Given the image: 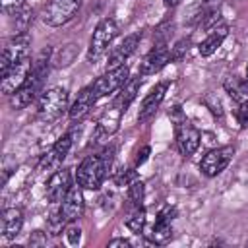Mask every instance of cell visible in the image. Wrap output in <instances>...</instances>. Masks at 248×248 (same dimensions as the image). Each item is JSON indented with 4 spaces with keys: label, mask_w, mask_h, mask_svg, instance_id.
<instances>
[{
    "label": "cell",
    "mask_w": 248,
    "mask_h": 248,
    "mask_svg": "<svg viewBox=\"0 0 248 248\" xmlns=\"http://www.w3.org/2000/svg\"><path fill=\"white\" fill-rule=\"evenodd\" d=\"M112 155H114L112 147L103 149L99 155H87L76 170V184H79L85 190H97L110 170Z\"/></svg>",
    "instance_id": "cell-1"
},
{
    "label": "cell",
    "mask_w": 248,
    "mask_h": 248,
    "mask_svg": "<svg viewBox=\"0 0 248 248\" xmlns=\"http://www.w3.org/2000/svg\"><path fill=\"white\" fill-rule=\"evenodd\" d=\"M48 56H50V50H43L39 54V58L33 62V68L27 76V79L23 81V85L10 95V105L14 108H25L27 105H31V101L37 97V93L41 91L45 79H46V74H48Z\"/></svg>",
    "instance_id": "cell-2"
},
{
    "label": "cell",
    "mask_w": 248,
    "mask_h": 248,
    "mask_svg": "<svg viewBox=\"0 0 248 248\" xmlns=\"http://www.w3.org/2000/svg\"><path fill=\"white\" fill-rule=\"evenodd\" d=\"M116 35H118V25H116V21L112 17H105L103 21H99V25L95 27V31L91 35V41H89L87 58L91 62L99 60L107 52L108 45L114 41Z\"/></svg>",
    "instance_id": "cell-3"
},
{
    "label": "cell",
    "mask_w": 248,
    "mask_h": 248,
    "mask_svg": "<svg viewBox=\"0 0 248 248\" xmlns=\"http://www.w3.org/2000/svg\"><path fill=\"white\" fill-rule=\"evenodd\" d=\"M66 108H68V91L64 87H52V89L45 91L37 105L39 118L45 122L56 120Z\"/></svg>",
    "instance_id": "cell-4"
},
{
    "label": "cell",
    "mask_w": 248,
    "mask_h": 248,
    "mask_svg": "<svg viewBox=\"0 0 248 248\" xmlns=\"http://www.w3.org/2000/svg\"><path fill=\"white\" fill-rule=\"evenodd\" d=\"M79 6L81 0H48L43 10V21L50 27H60L78 14Z\"/></svg>",
    "instance_id": "cell-5"
},
{
    "label": "cell",
    "mask_w": 248,
    "mask_h": 248,
    "mask_svg": "<svg viewBox=\"0 0 248 248\" xmlns=\"http://www.w3.org/2000/svg\"><path fill=\"white\" fill-rule=\"evenodd\" d=\"M29 45H31V37L27 33H17L16 37H12L4 48H2V58H0V74H4L8 68H12L16 62H19L21 58L29 56Z\"/></svg>",
    "instance_id": "cell-6"
},
{
    "label": "cell",
    "mask_w": 248,
    "mask_h": 248,
    "mask_svg": "<svg viewBox=\"0 0 248 248\" xmlns=\"http://www.w3.org/2000/svg\"><path fill=\"white\" fill-rule=\"evenodd\" d=\"M128 78H130L128 66H120V68H114V70H107V72H105L101 78H97V79L93 81V85H91L95 97L101 99V97H107V95H110V93L122 89V85L128 81Z\"/></svg>",
    "instance_id": "cell-7"
},
{
    "label": "cell",
    "mask_w": 248,
    "mask_h": 248,
    "mask_svg": "<svg viewBox=\"0 0 248 248\" xmlns=\"http://www.w3.org/2000/svg\"><path fill=\"white\" fill-rule=\"evenodd\" d=\"M234 155V147L232 145H221V147H215V149H209L202 163H200V169L205 176H217L219 172H223L227 169V165L231 163Z\"/></svg>",
    "instance_id": "cell-8"
},
{
    "label": "cell",
    "mask_w": 248,
    "mask_h": 248,
    "mask_svg": "<svg viewBox=\"0 0 248 248\" xmlns=\"http://www.w3.org/2000/svg\"><path fill=\"white\" fill-rule=\"evenodd\" d=\"M31 68H33V62H31L29 56L21 58V60L16 62L12 68H8V70L2 74V93H6V95L16 93V91L23 85V81L27 79Z\"/></svg>",
    "instance_id": "cell-9"
},
{
    "label": "cell",
    "mask_w": 248,
    "mask_h": 248,
    "mask_svg": "<svg viewBox=\"0 0 248 248\" xmlns=\"http://www.w3.org/2000/svg\"><path fill=\"white\" fill-rule=\"evenodd\" d=\"M60 215L66 223H74L78 221L81 215H83V209H85V202H83V194H81V186L76 184V186H70L68 194L64 196V200L60 202Z\"/></svg>",
    "instance_id": "cell-10"
},
{
    "label": "cell",
    "mask_w": 248,
    "mask_h": 248,
    "mask_svg": "<svg viewBox=\"0 0 248 248\" xmlns=\"http://www.w3.org/2000/svg\"><path fill=\"white\" fill-rule=\"evenodd\" d=\"M176 145L184 157H190L200 147V132L188 120H176Z\"/></svg>",
    "instance_id": "cell-11"
},
{
    "label": "cell",
    "mask_w": 248,
    "mask_h": 248,
    "mask_svg": "<svg viewBox=\"0 0 248 248\" xmlns=\"http://www.w3.org/2000/svg\"><path fill=\"white\" fill-rule=\"evenodd\" d=\"M72 186V172L70 169H58L46 182V200L50 203H58L64 200Z\"/></svg>",
    "instance_id": "cell-12"
},
{
    "label": "cell",
    "mask_w": 248,
    "mask_h": 248,
    "mask_svg": "<svg viewBox=\"0 0 248 248\" xmlns=\"http://www.w3.org/2000/svg\"><path fill=\"white\" fill-rule=\"evenodd\" d=\"M140 39H141V33H140V31H138V33H132V35H128V37H124V41H122L118 46H114L112 52L108 54L107 70H114V68L124 66V62L134 54V50H136Z\"/></svg>",
    "instance_id": "cell-13"
},
{
    "label": "cell",
    "mask_w": 248,
    "mask_h": 248,
    "mask_svg": "<svg viewBox=\"0 0 248 248\" xmlns=\"http://www.w3.org/2000/svg\"><path fill=\"white\" fill-rule=\"evenodd\" d=\"M172 215H174V209H170V207H165L157 215V221L149 232V240L153 244H167L172 238V227H170Z\"/></svg>",
    "instance_id": "cell-14"
},
{
    "label": "cell",
    "mask_w": 248,
    "mask_h": 248,
    "mask_svg": "<svg viewBox=\"0 0 248 248\" xmlns=\"http://www.w3.org/2000/svg\"><path fill=\"white\" fill-rule=\"evenodd\" d=\"M170 58H172V56H170V50H169L165 45H157V46H153L151 52L143 58L141 68H140V74H141V76H151V74L159 72Z\"/></svg>",
    "instance_id": "cell-15"
},
{
    "label": "cell",
    "mask_w": 248,
    "mask_h": 248,
    "mask_svg": "<svg viewBox=\"0 0 248 248\" xmlns=\"http://www.w3.org/2000/svg\"><path fill=\"white\" fill-rule=\"evenodd\" d=\"M165 91H167V83H157V85L147 93V97L143 99V103H141V107H140V114H138L140 122L149 120V118L157 112L159 105H161L163 99H165Z\"/></svg>",
    "instance_id": "cell-16"
},
{
    "label": "cell",
    "mask_w": 248,
    "mask_h": 248,
    "mask_svg": "<svg viewBox=\"0 0 248 248\" xmlns=\"http://www.w3.org/2000/svg\"><path fill=\"white\" fill-rule=\"evenodd\" d=\"M72 143H74L72 134H70V132L64 134V136L52 145V149L43 157V161H41V169H45V167H46V169H48V167H56L58 163H62V161L66 159V155H68Z\"/></svg>",
    "instance_id": "cell-17"
},
{
    "label": "cell",
    "mask_w": 248,
    "mask_h": 248,
    "mask_svg": "<svg viewBox=\"0 0 248 248\" xmlns=\"http://www.w3.org/2000/svg\"><path fill=\"white\" fill-rule=\"evenodd\" d=\"M23 227V213L17 207H8L2 211V236L16 238Z\"/></svg>",
    "instance_id": "cell-18"
},
{
    "label": "cell",
    "mask_w": 248,
    "mask_h": 248,
    "mask_svg": "<svg viewBox=\"0 0 248 248\" xmlns=\"http://www.w3.org/2000/svg\"><path fill=\"white\" fill-rule=\"evenodd\" d=\"M97 103V97H95V93H93V87L89 85V87H83L79 93H78V99L74 101V105H72V108H70V118L72 120H79V118H83L89 110H91V107Z\"/></svg>",
    "instance_id": "cell-19"
},
{
    "label": "cell",
    "mask_w": 248,
    "mask_h": 248,
    "mask_svg": "<svg viewBox=\"0 0 248 248\" xmlns=\"http://www.w3.org/2000/svg\"><path fill=\"white\" fill-rule=\"evenodd\" d=\"M227 33H229V27H227V25H217V27H213V29L209 31V35L198 45V52H200L202 56H211V54L221 46V43L225 41Z\"/></svg>",
    "instance_id": "cell-20"
},
{
    "label": "cell",
    "mask_w": 248,
    "mask_h": 248,
    "mask_svg": "<svg viewBox=\"0 0 248 248\" xmlns=\"http://www.w3.org/2000/svg\"><path fill=\"white\" fill-rule=\"evenodd\" d=\"M140 87H141V78H140V76L134 78V79H128V81L122 85V91H120L118 97L114 99L112 107H114L116 110H120V112H126V108L130 107V103L136 99Z\"/></svg>",
    "instance_id": "cell-21"
},
{
    "label": "cell",
    "mask_w": 248,
    "mask_h": 248,
    "mask_svg": "<svg viewBox=\"0 0 248 248\" xmlns=\"http://www.w3.org/2000/svg\"><path fill=\"white\" fill-rule=\"evenodd\" d=\"M225 91L236 103H244V101H248V79H240L236 76H231L225 79Z\"/></svg>",
    "instance_id": "cell-22"
},
{
    "label": "cell",
    "mask_w": 248,
    "mask_h": 248,
    "mask_svg": "<svg viewBox=\"0 0 248 248\" xmlns=\"http://www.w3.org/2000/svg\"><path fill=\"white\" fill-rule=\"evenodd\" d=\"M74 58H76V45H66V46H62V50L54 56L52 62H54L56 68H64V66L72 64Z\"/></svg>",
    "instance_id": "cell-23"
},
{
    "label": "cell",
    "mask_w": 248,
    "mask_h": 248,
    "mask_svg": "<svg viewBox=\"0 0 248 248\" xmlns=\"http://www.w3.org/2000/svg\"><path fill=\"white\" fill-rule=\"evenodd\" d=\"M128 200L134 207H141V202H143V182L141 180H134L128 184Z\"/></svg>",
    "instance_id": "cell-24"
},
{
    "label": "cell",
    "mask_w": 248,
    "mask_h": 248,
    "mask_svg": "<svg viewBox=\"0 0 248 248\" xmlns=\"http://www.w3.org/2000/svg\"><path fill=\"white\" fill-rule=\"evenodd\" d=\"M126 227H128L130 231H134V232H140V231L145 227V211H143L141 207H136L134 213L126 219Z\"/></svg>",
    "instance_id": "cell-25"
},
{
    "label": "cell",
    "mask_w": 248,
    "mask_h": 248,
    "mask_svg": "<svg viewBox=\"0 0 248 248\" xmlns=\"http://www.w3.org/2000/svg\"><path fill=\"white\" fill-rule=\"evenodd\" d=\"M64 234H66L68 244L76 246V244L79 242V238H81V229H79L78 225H68V227L64 229Z\"/></svg>",
    "instance_id": "cell-26"
},
{
    "label": "cell",
    "mask_w": 248,
    "mask_h": 248,
    "mask_svg": "<svg viewBox=\"0 0 248 248\" xmlns=\"http://www.w3.org/2000/svg\"><path fill=\"white\" fill-rule=\"evenodd\" d=\"M203 103H205V107H209V110L215 114V116H223V107H221V101H219V97H215V95H207L205 99H203Z\"/></svg>",
    "instance_id": "cell-27"
},
{
    "label": "cell",
    "mask_w": 248,
    "mask_h": 248,
    "mask_svg": "<svg viewBox=\"0 0 248 248\" xmlns=\"http://www.w3.org/2000/svg\"><path fill=\"white\" fill-rule=\"evenodd\" d=\"M234 114H236V120H238V124H240L242 128H248V101H244V103H238V107H236Z\"/></svg>",
    "instance_id": "cell-28"
},
{
    "label": "cell",
    "mask_w": 248,
    "mask_h": 248,
    "mask_svg": "<svg viewBox=\"0 0 248 248\" xmlns=\"http://www.w3.org/2000/svg\"><path fill=\"white\" fill-rule=\"evenodd\" d=\"M136 178H138V176H136V170H134V169H128L126 172L122 170L114 180H116V184H118V186H128V184H130V182H134Z\"/></svg>",
    "instance_id": "cell-29"
},
{
    "label": "cell",
    "mask_w": 248,
    "mask_h": 248,
    "mask_svg": "<svg viewBox=\"0 0 248 248\" xmlns=\"http://www.w3.org/2000/svg\"><path fill=\"white\" fill-rule=\"evenodd\" d=\"M25 4H23V0H2V10L6 12V14H14V12H17L19 8H23Z\"/></svg>",
    "instance_id": "cell-30"
},
{
    "label": "cell",
    "mask_w": 248,
    "mask_h": 248,
    "mask_svg": "<svg viewBox=\"0 0 248 248\" xmlns=\"http://www.w3.org/2000/svg\"><path fill=\"white\" fill-rule=\"evenodd\" d=\"M29 244L31 246H41V244H46V238L43 234V231H35L33 236H29Z\"/></svg>",
    "instance_id": "cell-31"
},
{
    "label": "cell",
    "mask_w": 248,
    "mask_h": 248,
    "mask_svg": "<svg viewBox=\"0 0 248 248\" xmlns=\"http://www.w3.org/2000/svg\"><path fill=\"white\" fill-rule=\"evenodd\" d=\"M128 246H130V240L126 238H112L108 242V248H128Z\"/></svg>",
    "instance_id": "cell-32"
},
{
    "label": "cell",
    "mask_w": 248,
    "mask_h": 248,
    "mask_svg": "<svg viewBox=\"0 0 248 248\" xmlns=\"http://www.w3.org/2000/svg\"><path fill=\"white\" fill-rule=\"evenodd\" d=\"M147 155H149V147L145 145V147H143V149L138 153V157H136V165H141V163L147 159Z\"/></svg>",
    "instance_id": "cell-33"
},
{
    "label": "cell",
    "mask_w": 248,
    "mask_h": 248,
    "mask_svg": "<svg viewBox=\"0 0 248 248\" xmlns=\"http://www.w3.org/2000/svg\"><path fill=\"white\" fill-rule=\"evenodd\" d=\"M163 4H165V6H176L178 0H163Z\"/></svg>",
    "instance_id": "cell-34"
}]
</instances>
